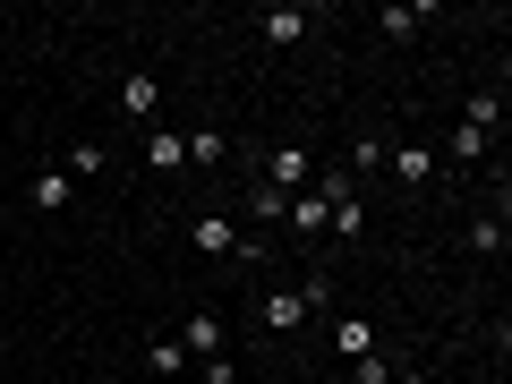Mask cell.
<instances>
[{"instance_id":"10","label":"cell","mask_w":512,"mask_h":384,"mask_svg":"<svg viewBox=\"0 0 512 384\" xmlns=\"http://www.w3.org/2000/svg\"><path fill=\"white\" fill-rule=\"evenodd\" d=\"M60 171H69V180H103V171H111V154H103V146H94V137H86V146H77V154H69V163H60Z\"/></svg>"},{"instance_id":"12","label":"cell","mask_w":512,"mask_h":384,"mask_svg":"<svg viewBox=\"0 0 512 384\" xmlns=\"http://www.w3.org/2000/svg\"><path fill=\"white\" fill-rule=\"evenodd\" d=\"M495 120H504V94H470V120H461V128H478V137H487Z\"/></svg>"},{"instance_id":"5","label":"cell","mask_w":512,"mask_h":384,"mask_svg":"<svg viewBox=\"0 0 512 384\" xmlns=\"http://www.w3.org/2000/svg\"><path fill=\"white\" fill-rule=\"evenodd\" d=\"M180 350H188L197 367H205V359H231V350H222V316L197 308V316H188V333H180Z\"/></svg>"},{"instance_id":"2","label":"cell","mask_w":512,"mask_h":384,"mask_svg":"<svg viewBox=\"0 0 512 384\" xmlns=\"http://www.w3.org/2000/svg\"><path fill=\"white\" fill-rule=\"evenodd\" d=\"M308 171H316L308 146H274V154H265V188H274V197H299V180H308Z\"/></svg>"},{"instance_id":"8","label":"cell","mask_w":512,"mask_h":384,"mask_svg":"<svg viewBox=\"0 0 512 384\" xmlns=\"http://www.w3.org/2000/svg\"><path fill=\"white\" fill-rule=\"evenodd\" d=\"M333 350H342V359H367V350H376V325H367V316H342V325H333Z\"/></svg>"},{"instance_id":"4","label":"cell","mask_w":512,"mask_h":384,"mask_svg":"<svg viewBox=\"0 0 512 384\" xmlns=\"http://www.w3.org/2000/svg\"><path fill=\"white\" fill-rule=\"evenodd\" d=\"M384 171H393L402 188H427V180H436V154H427V146H384Z\"/></svg>"},{"instance_id":"1","label":"cell","mask_w":512,"mask_h":384,"mask_svg":"<svg viewBox=\"0 0 512 384\" xmlns=\"http://www.w3.org/2000/svg\"><path fill=\"white\" fill-rule=\"evenodd\" d=\"M316 308H333V282H325V274H308L299 291H274L265 308H256V325H265V333H299Z\"/></svg>"},{"instance_id":"14","label":"cell","mask_w":512,"mask_h":384,"mask_svg":"<svg viewBox=\"0 0 512 384\" xmlns=\"http://www.w3.org/2000/svg\"><path fill=\"white\" fill-rule=\"evenodd\" d=\"M350 376H359V384H393V359H384V350H367V359L350 367Z\"/></svg>"},{"instance_id":"13","label":"cell","mask_w":512,"mask_h":384,"mask_svg":"<svg viewBox=\"0 0 512 384\" xmlns=\"http://www.w3.org/2000/svg\"><path fill=\"white\" fill-rule=\"evenodd\" d=\"M470 248H478V256H504V222H495V214L470 222Z\"/></svg>"},{"instance_id":"9","label":"cell","mask_w":512,"mask_h":384,"mask_svg":"<svg viewBox=\"0 0 512 384\" xmlns=\"http://www.w3.org/2000/svg\"><path fill=\"white\" fill-rule=\"evenodd\" d=\"M146 163H154V171H188V137L154 128V137H146Z\"/></svg>"},{"instance_id":"7","label":"cell","mask_w":512,"mask_h":384,"mask_svg":"<svg viewBox=\"0 0 512 384\" xmlns=\"http://www.w3.org/2000/svg\"><path fill=\"white\" fill-rule=\"evenodd\" d=\"M120 111H128V120H154V77H146V69L120 77Z\"/></svg>"},{"instance_id":"11","label":"cell","mask_w":512,"mask_h":384,"mask_svg":"<svg viewBox=\"0 0 512 384\" xmlns=\"http://www.w3.org/2000/svg\"><path fill=\"white\" fill-rule=\"evenodd\" d=\"M376 26H384V35H393V43H410V35H419V26H427V9H376Z\"/></svg>"},{"instance_id":"15","label":"cell","mask_w":512,"mask_h":384,"mask_svg":"<svg viewBox=\"0 0 512 384\" xmlns=\"http://www.w3.org/2000/svg\"><path fill=\"white\" fill-rule=\"evenodd\" d=\"M393 384H427V367H393Z\"/></svg>"},{"instance_id":"3","label":"cell","mask_w":512,"mask_h":384,"mask_svg":"<svg viewBox=\"0 0 512 384\" xmlns=\"http://www.w3.org/2000/svg\"><path fill=\"white\" fill-rule=\"evenodd\" d=\"M256 35L274 43V52H291V43L316 35V18H308V9H265V18H256Z\"/></svg>"},{"instance_id":"6","label":"cell","mask_w":512,"mask_h":384,"mask_svg":"<svg viewBox=\"0 0 512 384\" xmlns=\"http://www.w3.org/2000/svg\"><path fill=\"white\" fill-rule=\"evenodd\" d=\"M69 188H77V180L52 163V171H35V188H26V197H35V214H60V205H69Z\"/></svg>"}]
</instances>
